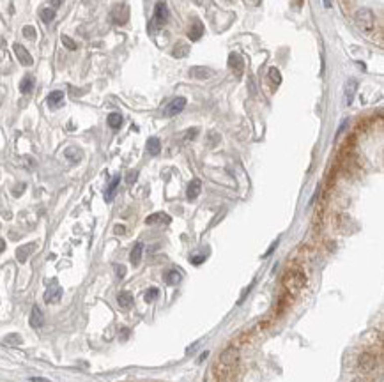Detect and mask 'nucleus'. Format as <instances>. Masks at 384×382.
<instances>
[{"mask_svg": "<svg viewBox=\"0 0 384 382\" xmlns=\"http://www.w3.org/2000/svg\"><path fill=\"white\" fill-rule=\"evenodd\" d=\"M181 273H179L177 269H170L168 273L165 275V282L168 283V285H177L179 282H181Z\"/></svg>", "mask_w": 384, "mask_h": 382, "instance_id": "nucleus-22", "label": "nucleus"}, {"mask_svg": "<svg viewBox=\"0 0 384 382\" xmlns=\"http://www.w3.org/2000/svg\"><path fill=\"white\" fill-rule=\"evenodd\" d=\"M214 75V71L207 68H202V66H197V68H191L190 69V76L191 78H197V80H206V78H211Z\"/></svg>", "mask_w": 384, "mask_h": 382, "instance_id": "nucleus-14", "label": "nucleus"}, {"mask_svg": "<svg viewBox=\"0 0 384 382\" xmlns=\"http://www.w3.org/2000/svg\"><path fill=\"white\" fill-rule=\"evenodd\" d=\"M305 283H306V278L301 271H289V273L283 276V285H285V288L290 294H297V292L305 286Z\"/></svg>", "mask_w": 384, "mask_h": 382, "instance_id": "nucleus-1", "label": "nucleus"}, {"mask_svg": "<svg viewBox=\"0 0 384 382\" xmlns=\"http://www.w3.org/2000/svg\"><path fill=\"white\" fill-rule=\"evenodd\" d=\"M252 2H254V4H258V0H252Z\"/></svg>", "mask_w": 384, "mask_h": 382, "instance_id": "nucleus-42", "label": "nucleus"}, {"mask_svg": "<svg viewBox=\"0 0 384 382\" xmlns=\"http://www.w3.org/2000/svg\"><path fill=\"white\" fill-rule=\"evenodd\" d=\"M117 302H119L121 308H131L133 306V295H131L129 292H121V294L117 295Z\"/></svg>", "mask_w": 384, "mask_h": 382, "instance_id": "nucleus-21", "label": "nucleus"}, {"mask_svg": "<svg viewBox=\"0 0 384 382\" xmlns=\"http://www.w3.org/2000/svg\"><path fill=\"white\" fill-rule=\"evenodd\" d=\"M204 260H206V257H204V255H198V257H195V259H191V262H193V264H202Z\"/></svg>", "mask_w": 384, "mask_h": 382, "instance_id": "nucleus-36", "label": "nucleus"}, {"mask_svg": "<svg viewBox=\"0 0 384 382\" xmlns=\"http://www.w3.org/2000/svg\"><path fill=\"white\" fill-rule=\"evenodd\" d=\"M322 2H324V7H331V0H322Z\"/></svg>", "mask_w": 384, "mask_h": 382, "instance_id": "nucleus-41", "label": "nucleus"}, {"mask_svg": "<svg viewBox=\"0 0 384 382\" xmlns=\"http://www.w3.org/2000/svg\"><path fill=\"white\" fill-rule=\"evenodd\" d=\"M4 250H5V241L4 239H0V253H2Z\"/></svg>", "mask_w": 384, "mask_h": 382, "instance_id": "nucleus-40", "label": "nucleus"}, {"mask_svg": "<svg viewBox=\"0 0 384 382\" xmlns=\"http://www.w3.org/2000/svg\"><path fill=\"white\" fill-rule=\"evenodd\" d=\"M358 365H360L361 372H372L377 366V359L376 356L370 354V352H365V354H361L360 359H358Z\"/></svg>", "mask_w": 384, "mask_h": 382, "instance_id": "nucleus-7", "label": "nucleus"}, {"mask_svg": "<svg viewBox=\"0 0 384 382\" xmlns=\"http://www.w3.org/2000/svg\"><path fill=\"white\" fill-rule=\"evenodd\" d=\"M124 232L126 230H124L123 225H117V227H115V234H124Z\"/></svg>", "mask_w": 384, "mask_h": 382, "instance_id": "nucleus-39", "label": "nucleus"}, {"mask_svg": "<svg viewBox=\"0 0 384 382\" xmlns=\"http://www.w3.org/2000/svg\"><path fill=\"white\" fill-rule=\"evenodd\" d=\"M356 25L360 27L361 32L370 34L376 28V16H374V12L370 9H360L356 12Z\"/></svg>", "mask_w": 384, "mask_h": 382, "instance_id": "nucleus-2", "label": "nucleus"}, {"mask_svg": "<svg viewBox=\"0 0 384 382\" xmlns=\"http://www.w3.org/2000/svg\"><path fill=\"white\" fill-rule=\"evenodd\" d=\"M108 126L112 127V129H119L121 126H123V115L121 113H110L108 115Z\"/></svg>", "mask_w": 384, "mask_h": 382, "instance_id": "nucleus-24", "label": "nucleus"}, {"mask_svg": "<svg viewBox=\"0 0 384 382\" xmlns=\"http://www.w3.org/2000/svg\"><path fill=\"white\" fill-rule=\"evenodd\" d=\"M62 297V288H60L57 283H52V285L48 286V290L44 292V301L50 304V302H59V299Z\"/></svg>", "mask_w": 384, "mask_h": 382, "instance_id": "nucleus-9", "label": "nucleus"}, {"mask_svg": "<svg viewBox=\"0 0 384 382\" xmlns=\"http://www.w3.org/2000/svg\"><path fill=\"white\" fill-rule=\"evenodd\" d=\"M39 16H41V20H43L44 23H50V21L55 18V11H53L52 7H44V9H41Z\"/></svg>", "mask_w": 384, "mask_h": 382, "instance_id": "nucleus-27", "label": "nucleus"}, {"mask_svg": "<svg viewBox=\"0 0 384 382\" xmlns=\"http://www.w3.org/2000/svg\"><path fill=\"white\" fill-rule=\"evenodd\" d=\"M202 34H204V25H202V21H200V20H195L193 25H191V28H190V32H188V37H190L191 41H197V39H200V37H202Z\"/></svg>", "mask_w": 384, "mask_h": 382, "instance_id": "nucleus-17", "label": "nucleus"}, {"mask_svg": "<svg viewBox=\"0 0 384 382\" xmlns=\"http://www.w3.org/2000/svg\"><path fill=\"white\" fill-rule=\"evenodd\" d=\"M5 343H9V345H20L21 336L20 334H7V336H5Z\"/></svg>", "mask_w": 384, "mask_h": 382, "instance_id": "nucleus-30", "label": "nucleus"}, {"mask_svg": "<svg viewBox=\"0 0 384 382\" xmlns=\"http://www.w3.org/2000/svg\"><path fill=\"white\" fill-rule=\"evenodd\" d=\"M23 36L27 37V39H36V28L30 27V25L23 27Z\"/></svg>", "mask_w": 384, "mask_h": 382, "instance_id": "nucleus-33", "label": "nucleus"}, {"mask_svg": "<svg viewBox=\"0 0 384 382\" xmlns=\"http://www.w3.org/2000/svg\"><path fill=\"white\" fill-rule=\"evenodd\" d=\"M158 295H159V290H158V288H149V290L145 292V295H143V299H145V301L149 302V301H154V299L158 297Z\"/></svg>", "mask_w": 384, "mask_h": 382, "instance_id": "nucleus-31", "label": "nucleus"}, {"mask_svg": "<svg viewBox=\"0 0 384 382\" xmlns=\"http://www.w3.org/2000/svg\"><path fill=\"white\" fill-rule=\"evenodd\" d=\"M62 101H64V92L62 91H53V92H50V96H48L46 103H48V106L50 108H57V106H60Z\"/></svg>", "mask_w": 384, "mask_h": 382, "instance_id": "nucleus-18", "label": "nucleus"}, {"mask_svg": "<svg viewBox=\"0 0 384 382\" xmlns=\"http://www.w3.org/2000/svg\"><path fill=\"white\" fill-rule=\"evenodd\" d=\"M12 50H14V53H16V59L20 60L23 66H32V62H34V60H32L30 53L27 52V48L16 43L14 46H12Z\"/></svg>", "mask_w": 384, "mask_h": 382, "instance_id": "nucleus-10", "label": "nucleus"}, {"mask_svg": "<svg viewBox=\"0 0 384 382\" xmlns=\"http://www.w3.org/2000/svg\"><path fill=\"white\" fill-rule=\"evenodd\" d=\"M136 179H138V172H136V170H131L129 174H128V177H126V183H128V184H133Z\"/></svg>", "mask_w": 384, "mask_h": 382, "instance_id": "nucleus-34", "label": "nucleus"}, {"mask_svg": "<svg viewBox=\"0 0 384 382\" xmlns=\"http://www.w3.org/2000/svg\"><path fill=\"white\" fill-rule=\"evenodd\" d=\"M172 221V218L166 212H154V214L147 216L145 223L147 225H168Z\"/></svg>", "mask_w": 384, "mask_h": 382, "instance_id": "nucleus-11", "label": "nucleus"}, {"mask_svg": "<svg viewBox=\"0 0 384 382\" xmlns=\"http://www.w3.org/2000/svg\"><path fill=\"white\" fill-rule=\"evenodd\" d=\"M50 4H52V9L53 7H59V5L62 4V0H50Z\"/></svg>", "mask_w": 384, "mask_h": 382, "instance_id": "nucleus-38", "label": "nucleus"}, {"mask_svg": "<svg viewBox=\"0 0 384 382\" xmlns=\"http://www.w3.org/2000/svg\"><path fill=\"white\" fill-rule=\"evenodd\" d=\"M269 78L273 80V84L276 85V87L281 84V75H280V71H278L276 68H271L269 69Z\"/></svg>", "mask_w": 384, "mask_h": 382, "instance_id": "nucleus-29", "label": "nucleus"}, {"mask_svg": "<svg viewBox=\"0 0 384 382\" xmlns=\"http://www.w3.org/2000/svg\"><path fill=\"white\" fill-rule=\"evenodd\" d=\"M119 183H121V175H115L114 179H112L110 186H108L107 193H105V200H107V202H112V200H114L115 191H117V186H119Z\"/></svg>", "mask_w": 384, "mask_h": 382, "instance_id": "nucleus-19", "label": "nucleus"}, {"mask_svg": "<svg viewBox=\"0 0 384 382\" xmlns=\"http://www.w3.org/2000/svg\"><path fill=\"white\" fill-rule=\"evenodd\" d=\"M36 250V244L30 243V244H23V246H20L18 250H16V259L20 260V262H25V260L30 257L32 251Z\"/></svg>", "mask_w": 384, "mask_h": 382, "instance_id": "nucleus-15", "label": "nucleus"}, {"mask_svg": "<svg viewBox=\"0 0 384 382\" xmlns=\"http://www.w3.org/2000/svg\"><path fill=\"white\" fill-rule=\"evenodd\" d=\"M200 191H202V183H200V179H193L190 183V186H188V191H186L188 200H195L198 195H200Z\"/></svg>", "mask_w": 384, "mask_h": 382, "instance_id": "nucleus-16", "label": "nucleus"}, {"mask_svg": "<svg viewBox=\"0 0 384 382\" xmlns=\"http://www.w3.org/2000/svg\"><path fill=\"white\" fill-rule=\"evenodd\" d=\"M112 18H114V21L117 25H123L128 21V18H129V9H128V5H115L114 11H112Z\"/></svg>", "mask_w": 384, "mask_h": 382, "instance_id": "nucleus-8", "label": "nucleus"}, {"mask_svg": "<svg viewBox=\"0 0 384 382\" xmlns=\"http://www.w3.org/2000/svg\"><path fill=\"white\" fill-rule=\"evenodd\" d=\"M166 20H168V9H166V5L163 2H159V4H156L154 18L149 23V32H156L158 28H161L166 23Z\"/></svg>", "mask_w": 384, "mask_h": 382, "instance_id": "nucleus-3", "label": "nucleus"}, {"mask_svg": "<svg viewBox=\"0 0 384 382\" xmlns=\"http://www.w3.org/2000/svg\"><path fill=\"white\" fill-rule=\"evenodd\" d=\"M142 253H143V244L142 243H136L135 248L131 250V255H129V260L133 266H138L140 260H142Z\"/></svg>", "mask_w": 384, "mask_h": 382, "instance_id": "nucleus-20", "label": "nucleus"}, {"mask_svg": "<svg viewBox=\"0 0 384 382\" xmlns=\"http://www.w3.org/2000/svg\"><path fill=\"white\" fill-rule=\"evenodd\" d=\"M66 158H68L71 163H78L80 159H82V152H80V149H76V147H69V149H66Z\"/></svg>", "mask_w": 384, "mask_h": 382, "instance_id": "nucleus-25", "label": "nucleus"}, {"mask_svg": "<svg viewBox=\"0 0 384 382\" xmlns=\"http://www.w3.org/2000/svg\"><path fill=\"white\" fill-rule=\"evenodd\" d=\"M358 91V82L354 78H351L345 84V104H351L354 99V94H356Z\"/></svg>", "mask_w": 384, "mask_h": 382, "instance_id": "nucleus-13", "label": "nucleus"}, {"mask_svg": "<svg viewBox=\"0 0 384 382\" xmlns=\"http://www.w3.org/2000/svg\"><path fill=\"white\" fill-rule=\"evenodd\" d=\"M229 68L232 69L236 78H241L243 73H245V60L239 53H230L229 55Z\"/></svg>", "mask_w": 384, "mask_h": 382, "instance_id": "nucleus-5", "label": "nucleus"}, {"mask_svg": "<svg viewBox=\"0 0 384 382\" xmlns=\"http://www.w3.org/2000/svg\"><path fill=\"white\" fill-rule=\"evenodd\" d=\"M147 151L151 156H158L159 151H161V143H159V138H149L147 142Z\"/></svg>", "mask_w": 384, "mask_h": 382, "instance_id": "nucleus-23", "label": "nucleus"}, {"mask_svg": "<svg viewBox=\"0 0 384 382\" xmlns=\"http://www.w3.org/2000/svg\"><path fill=\"white\" fill-rule=\"evenodd\" d=\"M60 39H62V44L68 48V50H76V43L69 36H62Z\"/></svg>", "mask_w": 384, "mask_h": 382, "instance_id": "nucleus-32", "label": "nucleus"}, {"mask_svg": "<svg viewBox=\"0 0 384 382\" xmlns=\"http://www.w3.org/2000/svg\"><path fill=\"white\" fill-rule=\"evenodd\" d=\"M115 273H117L119 278H124V276H126V267L121 266V264H115Z\"/></svg>", "mask_w": 384, "mask_h": 382, "instance_id": "nucleus-35", "label": "nucleus"}, {"mask_svg": "<svg viewBox=\"0 0 384 382\" xmlns=\"http://www.w3.org/2000/svg\"><path fill=\"white\" fill-rule=\"evenodd\" d=\"M239 359V352L236 347H229V349H225L222 352V356H220V365L223 366V368H234V365L238 363Z\"/></svg>", "mask_w": 384, "mask_h": 382, "instance_id": "nucleus-4", "label": "nucleus"}, {"mask_svg": "<svg viewBox=\"0 0 384 382\" xmlns=\"http://www.w3.org/2000/svg\"><path fill=\"white\" fill-rule=\"evenodd\" d=\"M32 89H34V78H32V76H25L23 82L20 84L21 94H28V92H30Z\"/></svg>", "mask_w": 384, "mask_h": 382, "instance_id": "nucleus-26", "label": "nucleus"}, {"mask_svg": "<svg viewBox=\"0 0 384 382\" xmlns=\"http://www.w3.org/2000/svg\"><path fill=\"white\" fill-rule=\"evenodd\" d=\"M276 244H278V241H274V243L271 244V248H269V250L265 251V255H264V257H269V255L273 253V250H274V248H276Z\"/></svg>", "mask_w": 384, "mask_h": 382, "instance_id": "nucleus-37", "label": "nucleus"}, {"mask_svg": "<svg viewBox=\"0 0 384 382\" xmlns=\"http://www.w3.org/2000/svg\"><path fill=\"white\" fill-rule=\"evenodd\" d=\"M186 106V97H175V99L170 101V104L165 108V115L166 117H174L177 113H181Z\"/></svg>", "mask_w": 384, "mask_h": 382, "instance_id": "nucleus-6", "label": "nucleus"}, {"mask_svg": "<svg viewBox=\"0 0 384 382\" xmlns=\"http://www.w3.org/2000/svg\"><path fill=\"white\" fill-rule=\"evenodd\" d=\"M190 53V46L188 44H181V46H175L174 50V57H179V59H184V57Z\"/></svg>", "mask_w": 384, "mask_h": 382, "instance_id": "nucleus-28", "label": "nucleus"}, {"mask_svg": "<svg viewBox=\"0 0 384 382\" xmlns=\"http://www.w3.org/2000/svg\"><path fill=\"white\" fill-rule=\"evenodd\" d=\"M43 324H44V317H43V313H41V308L39 306H32L30 326L34 327V329H39V327H43Z\"/></svg>", "mask_w": 384, "mask_h": 382, "instance_id": "nucleus-12", "label": "nucleus"}]
</instances>
